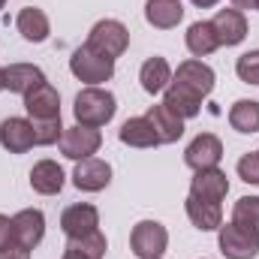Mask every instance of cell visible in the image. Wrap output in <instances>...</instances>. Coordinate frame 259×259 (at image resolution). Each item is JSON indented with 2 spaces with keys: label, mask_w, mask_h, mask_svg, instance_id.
I'll return each mask as SVG.
<instances>
[{
  "label": "cell",
  "mask_w": 259,
  "mask_h": 259,
  "mask_svg": "<svg viewBox=\"0 0 259 259\" xmlns=\"http://www.w3.org/2000/svg\"><path fill=\"white\" fill-rule=\"evenodd\" d=\"M145 118L154 124V133H157V139H160V145H172V142H178L181 136H184V118H178L169 106H151L148 112H145Z\"/></svg>",
  "instance_id": "obj_17"
},
{
  "label": "cell",
  "mask_w": 259,
  "mask_h": 259,
  "mask_svg": "<svg viewBox=\"0 0 259 259\" xmlns=\"http://www.w3.org/2000/svg\"><path fill=\"white\" fill-rule=\"evenodd\" d=\"M256 9H259V3H256Z\"/></svg>",
  "instance_id": "obj_38"
},
{
  "label": "cell",
  "mask_w": 259,
  "mask_h": 259,
  "mask_svg": "<svg viewBox=\"0 0 259 259\" xmlns=\"http://www.w3.org/2000/svg\"><path fill=\"white\" fill-rule=\"evenodd\" d=\"M226 193H229V178H226V172H220V166H214V169L196 172L193 181H190V193L187 196H196V199H202V202L220 205V202L226 199Z\"/></svg>",
  "instance_id": "obj_13"
},
{
  "label": "cell",
  "mask_w": 259,
  "mask_h": 259,
  "mask_svg": "<svg viewBox=\"0 0 259 259\" xmlns=\"http://www.w3.org/2000/svg\"><path fill=\"white\" fill-rule=\"evenodd\" d=\"M229 3H232L235 9H241V12H244V9H256L259 0H229Z\"/></svg>",
  "instance_id": "obj_33"
},
{
  "label": "cell",
  "mask_w": 259,
  "mask_h": 259,
  "mask_svg": "<svg viewBox=\"0 0 259 259\" xmlns=\"http://www.w3.org/2000/svg\"><path fill=\"white\" fill-rule=\"evenodd\" d=\"M66 250H75V253H81L84 259H103L106 250H109V241H106V235L97 229V232H91V235L69 238V241H66Z\"/></svg>",
  "instance_id": "obj_27"
},
{
  "label": "cell",
  "mask_w": 259,
  "mask_h": 259,
  "mask_svg": "<svg viewBox=\"0 0 259 259\" xmlns=\"http://www.w3.org/2000/svg\"><path fill=\"white\" fill-rule=\"evenodd\" d=\"M42 81H46V72L33 64L3 66V91H9V94L24 97V94H30V91H33L36 84H42Z\"/></svg>",
  "instance_id": "obj_15"
},
{
  "label": "cell",
  "mask_w": 259,
  "mask_h": 259,
  "mask_svg": "<svg viewBox=\"0 0 259 259\" xmlns=\"http://www.w3.org/2000/svg\"><path fill=\"white\" fill-rule=\"evenodd\" d=\"M0 259H30V250H24V247H9V250H0Z\"/></svg>",
  "instance_id": "obj_32"
},
{
  "label": "cell",
  "mask_w": 259,
  "mask_h": 259,
  "mask_svg": "<svg viewBox=\"0 0 259 259\" xmlns=\"http://www.w3.org/2000/svg\"><path fill=\"white\" fill-rule=\"evenodd\" d=\"M61 229H64L66 238H81V235H91L100 229V211L88 202H75L64 208L61 214Z\"/></svg>",
  "instance_id": "obj_11"
},
{
  "label": "cell",
  "mask_w": 259,
  "mask_h": 259,
  "mask_svg": "<svg viewBox=\"0 0 259 259\" xmlns=\"http://www.w3.org/2000/svg\"><path fill=\"white\" fill-rule=\"evenodd\" d=\"M84 46L94 49L97 55L115 61V58H121L130 49V30H127V24H121L118 18H103V21H97L91 27Z\"/></svg>",
  "instance_id": "obj_3"
},
{
  "label": "cell",
  "mask_w": 259,
  "mask_h": 259,
  "mask_svg": "<svg viewBox=\"0 0 259 259\" xmlns=\"http://www.w3.org/2000/svg\"><path fill=\"white\" fill-rule=\"evenodd\" d=\"M0 91H3V69H0Z\"/></svg>",
  "instance_id": "obj_36"
},
{
  "label": "cell",
  "mask_w": 259,
  "mask_h": 259,
  "mask_svg": "<svg viewBox=\"0 0 259 259\" xmlns=\"http://www.w3.org/2000/svg\"><path fill=\"white\" fill-rule=\"evenodd\" d=\"M61 259H84V256H81V253H75V250H64V256H61Z\"/></svg>",
  "instance_id": "obj_35"
},
{
  "label": "cell",
  "mask_w": 259,
  "mask_h": 259,
  "mask_svg": "<svg viewBox=\"0 0 259 259\" xmlns=\"http://www.w3.org/2000/svg\"><path fill=\"white\" fill-rule=\"evenodd\" d=\"M229 127L235 133H244V136L259 133V100H238V103H232Z\"/></svg>",
  "instance_id": "obj_25"
},
{
  "label": "cell",
  "mask_w": 259,
  "mask_h": 259,
  "mask_svg": "<svg viewBox=\"0 0 259 259\" xmlns=\"http://www.w3.org/2000/svg\"><path fill=\"white\" fill-rule=\"evenodd\" d=\"M193 6H199V9H211V6H217L220 0H190Z\"/></svg>",
  "instance_id": "obj_34"
},
{
  "label": "cell",
  "mask_w": 259,
  "mask_h": 259,
  "mask_svg": "<svg viewBox=\"0 0 259 259\" xmlns=\"http://www.w3.org/2000/svg\"><path fill=\"white\" fill-rule=\"evenodd\" d=\"M169 247V232L157 220H139L130 232V250L139 259H163Z\"/></svg>",
  "instance_id": "obj_5"
},
{
  "label": "cell",
  "mask_w": 259,
  "mask_h": 259,
  "mask_svg": "<svg viewBox=\"0 0 259 259\" xmlns=\"http://www.w3.org/2000/svg\"><path fill=\"white\" fill-rule=\"evenodd\" d=\"M214 84H217L214 69L205 64V61H199V58H190V61L178 64L172 81H169V88L163 91V106H169L184 121L187 118H196L202 112V103L211 97Z\"/></svg>",
  "instance_id": "obj_1"
},
{
  "label": "cell",
  "mask_w": 259,
  "mask_h": 259,
  "mask_svg": "<svg viewBox=\"0 0 259 259\" xmlns=\"http://www.w3.org/2000/svg\"><path fill=\"white\" fill-rule=\"evenodd\" d=\"M118 139L130 145V148H157L160 145V139H157V133H154V124L142 115V118H127L121 130H118Z\"/></svg>",
  "instance_id": "obj_24"
},
{
  "label": "cell",
  "mask_w": 259,
  "mask_h": 259,
  "mask_svg": "<svg viewBox=\"0 0 259 259\" xmlns=\"http://www.w3.org/2000/svg\"><path fill=\"white\" fill-rule=\"evenodd\" d=\"M61 154L69 157V160H88V157H94L97 151H100V145H103V133L97 127H81V124H75V127H66L64 136H61Z\"/></svg>",
  "instance_id": "obj_6"
},
{
  "label": "cell",
  "mask_w": 259,
  "mask_h": 259,
  "mask_svg": "<svg viewBox=\"0 0 259 259\" xmlns=\"http://www.w3.org/2000/svg\"><path fill=\"white\" fill-rule=\"evenodd\" d=\"M139 81H142V91L145 94H163L166 88H169V81H172V66L166 58H160V55H154V58H148L142 69H139Z\"/></svg>",
  "instance_id": "obj_21"
},
{
  "label": "cell",
  "mask_w": 259,
  "mask_h": 259,
  "mask_svg": "<svg viewBox=\"0 0 259 259\" xmlns=\"http://www.w3.org/2000/svg\"><path fill=\"white\" fill-rule=\"evenodd\" d=\"M30 124H33V142H36L39 148L55 145V142H61V136H64L61 118H52V121H30Z\"/></svg>",
  "instance_id": "obj_28"
},
{
  "label": "cell",
  "mask_w": 259,
  "mask_h": 259,
  "mask_svg": "<svg viewBox=\"0 0 259 259\" xmlns=\"http://www.w3.org/2000/svg\"><path fill=\"white\" fill-rule=\"evenodd\" d=\"M238 178L244 181V184H256L259 187V151H250V154H244L241 160H238Z\"/></svg>",
  "instance_id": "obj_30"
},
{
  "label": "cell",
  "mask_w": 259,
  "mask_h": 259,
  "mask_svg": "<svg viewBox=\"0 0 259 259\" xmlns=\"http://www.w3.org/2000/svg\"><path fill=\"white\" fill-rule=\"evenodd\" d=\"M232 223L259 238V196H241L232 208Z\"/></svg>",
  "instance_id": "obj_26"
},
{
  "label": "cell",
  "mask_w": 259,
  "mask_h": 259,
  "mask_svg": "<svg viewBox=\"0 0 259 259\" xmlns=\"http://www.w3.org/2000/svg\"><path fill=\"white\" fill-rule=\"evenodd\" d=\"M184 42H187V52L193 58H208L220 49V39H217V30L211 21H193L184 33Z\"/></svg>",
  "instance_id": "obj_23"
},
{
  "label": "cell",
  "mask_w": 259,
  "mask_h": 259,
  "mask_svg": "<svg viewBox=\"0 0 259 259\" xmlns=\"http://www.w3.org/2000/svg\"><path fill=\"white\" fill-rule=\"evenodd\" d=\"M24 109H27L30 121H52V118H61V94L55 91V84L42 81V84H36L30 94H24Z\"/></svg>",
  "instance_id": "obj_12"
},
{
  "label": "cell",
  "mask_w": 259,
  "mask_h": 259,
  "mask_svg": "<svg viewBox=\"0 0 259 259\" xmlns=\"http://www.w3.org/2000/svg\"><path fill=\"white\" fill-rule=\"evenodd\" d=\"M3 6H6V0H0V9H3Z\"/></svg>",
  "instance_id": "obj_37"
},
{
  "label": "cell",
  "mask_w": 259,
  "mask_h": 259,
  "mask_svg": "<svg viewBox=\"0 0 259 259\" xmlns=\"http://www.w3.org/2000/svg\"><path fill=\"white\" fill-rule=\"evenodd\" d=\"M64 181H66L64 169L55 160H39L30 169V187L39 196H58L64 190Z\"/></svg>",
  "instance_id": "obj_19"
},
{
  "label": "cell",
  "mask_w": 259,
  "mask_h": 259,
  "mask_svg": "<svg viewBox=\"0 0 259 259\" xmlns=\"http://www.w3.org/2000/svg\"><path fill=\"white\" fill-rule=\"evenodd\" d=\"M145 21L157 30H172L184 21V3L181 0H148Z\"/></svg>",
  "instance_id": "obj_18"
},
{
  "label": "cell",
  "mask_w": 259,
  "mask_h": 259,
  "mask_svg": "<svg viewBox=\"0 0 259 259\" xmlns=\"http://www.w3.org/2000/svg\"><path fill=\"white\" fill-rule=\"evenodd\" d=\"M184 211H187L190 223H193L199 232H214V229L223 226V208L214 205V202H202V199H196V196H187Z\"/></svg>",
  "instance_id": "obj_22"
},
{
  "label": "cell",
  "mask_w": 259,
  "mask_h": 259,
  "mask_svg": "<svg viewBox=\"0 0 259 259\" xmlns=\"http://www.w3.org/2000/svg\"><path fill=\"white\" fill-rule=\"evenodd\" d=\"M15 27H18V33H21L27 42H46V39L52 36V21H49V15H46L42 9H36V6H24V9L18 12V18H15Z\"/></svg>",
  "instance_id": "obj_20"
},
{
  "label": "cell",
  "mask_w": 259,
  "mask_h": 259,
  "mask_svg": "<svg viewBox=\"0 0 259 259\" xmlns=\"http://www.w3.org/2000/svg\"><path fill=\"white\" fill-rule=\"evenodd\" d=\"M0 145L9 154H27L36 142H33V124L27 118H6L0 124Z\"/></svg>",
  "instance_id": "obj_16"
},
{
  "label": "cell",
  "mask_w": 259,
  "mask_h": 259,
  "mask_svg": "<svg viewBox=\"0 0 259 259\" xmlns=\"http://www.w3.org/2000/svg\"><path fill=\"white\" fill-rule=\"evenodd\" d=\"M235 75H238L244 84H259V49L244 52V55L235 61Z\"/></svg>",
  "instance_id": "obj_29"
},
{
  "label": "cell",
  "mask_w": 259,
  "mask_h": 259,
  "mask_svg": "<svg viewBox=\"0 0 259 259\" xmlns=\"http://www.w3.org/2000/svg\"><path fill=\"white\" fill-rule=\"evenodd\" d=\"M15 247V229H12V217L0 214V250Z\"/></svg>",
  "instance_id": "obj_31"
},
{
  "label": "cell",
  "mask_w": 259,
  "mask_h": 259,
  "mask_svg": "<svg viewBox=\"0 0 259 259\" xmlns=\"http://www.w3.org/2000/svg\"><path fill=\"white\" fill-rule=\"evenodd\" d=\"M118 112V100L112 91H103V88H84L75 94V103H72V115H75V124L81 127H106Z\"/></svg>",
  "instance_id": "obj_2"
},
{
  "label": "cell",
  "mask_w": 259,
  "mask_h": 259,
  "mask_svg": "<svg viewBox=\"0 0 259 259\" xmlns=\"http://www.w3.org/2000/svg\"><path fill=\"white\" fill-rule=\"evenodd\" d=\"M217 244L226 259H256L259 256V238L244 232L235 223H226L217 229Z\"/></svg>",
  "instance_id": "obj_7"
},
{
  "label": "cell",
  "mask_w": 259,
  "mask_h": 259,
  "mask_svg": "<svg viewBox=\"0 0 259 259\" xmlns=\"http://www.w3.org/2000/svg\"><path fill=\"white\" fill-rule=\"evenodd\" d=\"M12 229H15V244L24 250H33L46 238V214L39 208H24L12 217Z\"/></svg>",
  "instance_id": "obj_10"
},
{
  "label": "cell",
  "mask_w": 259,
  "mask_h": 259,
  "mask_svg": "<svg viewBox=\"0 0 259 259\" xmlns=\"http://www.w3.org/2000/svg\"><path fill=\"white\" fill-rule=\"evenodd\" d=\"M69 72H72L78 81H84L88 88H100L103 81H109V78L115 75V61L97 55V52L88 49V46H78V49L72 52V58H69Z\"/></svg>",
  "instance_id": "obj_4"
},
{
  "label": "cell",
  "mask_w": 259,
  "mask_h": 259,
  "mask_svg": "<svg viewBox=\"0 0 259 259\" xmlns=\"http://www.w3.org/2000/svg\"><path fill=\"white\" fill-rule=\"evenodd\" d=\"M214 30H217V39H220V46H241L244 39H247V18H244V12L241 9H220L217 15H214Z\"/></svg>",
  "instance_id": "obj_14"
},
{
  "label": "cell",
  "mask_w": 259,
  "mask_h": 259,
  "mask_svg": "<svg viewBox=\"0 0 259 259\" xmlns=\"http://www.w3.org/2000/svg\"><path fill=\"white\" fill-rule=\"evenodd\" d=\"M220 160H223V142L214 133H199L184 151V163L193 172L214 169V166H220Z\"/></svg>",
  "instance_id": "obj_8"
},
{
  "label": "cell",
  "mask_w": 259,
  "mask_h": 259,
  "mask_svg": "<svg viewBox=\"0 0 259 259\" xmlns=\"http://www.w3.org/2000/svg\"><path fill=\"white\" fill-rule=\"evenodd\" d=\"M72 184L81 190V193H100L112 184V166L100 157H88V160H78L75 169H72Z\"/></svg>",
  "instance_id": "obj_9"
}]
</instances>
